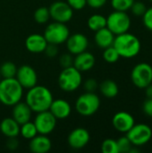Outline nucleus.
Returning <instances> with one entry per match:
<instances>
[{
  "instance_id": "1",
  "label": "nucleus",
  "mask_w": 152,
  "mask_h": 153,
  "mask_svg": "<svg viewBox=\"0 0 152 153\" xmlns=\"http://www.w3.org/2000/svg\"><path fill=\"white\" fill-rule=\"evenodd\" d=\"M53 100L50 90L42 85H35L29 89L25 97V102L31 111L36 113L48 110Z\"/></svg>"
},
{
  "instance_id": "2",
  "label": "nucleus",
  "mask_w": 152,
  "mask_h": 153,
  "mask_svg": "<svg viewBox=\"0 0 152 153\" xmlns=\"http://www.w3.org/2000/svg\"><path fill=\"white\" fill-rule=\"evenodd\" d=\"M113 46L118 52L120 57L125 58H133L136 56L142 48L140 39L128 31L116 35Z\"/></svg>"
},
{
  "instance_id": "3",
  "label": "nucleus",
  "mask_w": 152,
  "mask_h": 153,
  "mask_svg": "<svg viewBox=\"0 0 152 153\" xmlns=\"http://www.w3.org/2000/svg\"><path fill=\"white\" fill-rule=\"evenodd\" d=\"M23 88L16 78H3L0 82V102L4 106L13 107L22 100Z\"/></svg>"
},
{
  "instance_id": "4",
  "label": "nucleus",
  "mask_w": 152,
  "mask_h": 153,
  "mask_svg": "<svg viewBox=\"0 0 152 153\" xmlns=\"http://www.w3.org/2000/svg\"><path fill=\"white\" fill-rule=\"evenodd\" d=\"M82 76L81 72L77 70L73 65L66 68H63L58 76V86L60 89L66 92H72L76 91L82 84Z\"/></svg>"
},
{
  "instance_id": "5",
  "label": "nucleus",
  "mask_w": 152,
  "mask_h": 153,
  "mask_svg": "<svg viewBox=\"0 0 152 153\" xmlns=\"http://www.w3.org/2000/svg\"><path fill=\"white\" fill-rule=\"evenodd\" d=\"M100 107V100L94 92L82 94L75 101V110L82 117H90L94 115Z\"/></svg>"
},
{
  "instance_id": "6",
  "label": "nucleus",
  "mask_w": 152,
  "mask_h": 153,
  "mask_svg": "<svg viewBox=\"0 0 152 153\" xmlns=\"http://www.w3.org/2000/svg\"><path fill=\"white\" fill-rule=\"evenodd\" d=\"M131 27V19L126 12L114 11L107 17V28L115 35L127 32Z\"/></svg>"
},
{
  "instance_id": "7",
  "label": "nucleus",
  "mask_w": 152,
  "mask_h": 153,
  "mask_svg": "<svg viewBox=\"0 0 152 153\" xmlns=\"http://www.w3.org/2000/svg\"><path fill=\"white\" fill-rule=\"evenodd\" d=\"M43 35L47 43L56 44L58 46L66 41L70 36V30L65 23L54 22L47 26Z\"/></svg>"
},
{
  "instance_id": "8",
  "label": "nucleus",
  "mask_w": 152,
  "mask_h": 153,
  "mask_svg": "<svg viewBox=\"0 0 152 153\" xmlns=\"http://www.w3.org/2000/svg\"><path fill=\"white\" fill-rule=\"evenodd\" d=\"M131 80L140 89H145L152 83V66L148 63L137 64L132 70Z\"/></svg>"
},
{
  "instance_id": "9",
  "label": "nucleus",
  "mask_w": 152,
  "mask_h": 153,
  "mask_svg": "<svg viewBox=\"0 0 152 153\" xmlns=\"http://www.w3.org/2000/svg\"><path fill=\"white\" fill-rule=\"evenodd\" d=\"M126 136L133 145L142 146L151 141L152 129L146 124H134V126L126 133Z\"/></svg>"
},
{
  "instance_id": "10",
  "label": "nucleus",
  "mask_w": 152,
  "mask_h": 153,
  "mask_svg": "<svg viewBox=\"0 0 152 153\" xmlns=\"http://www.w3.org/2000/svg\"><path fill=\"white\" fill-rule=\"evenodd\" d=\"M50 18H52L55 22L66 23L73 18V10L67 4V2L64 1H56L49 7Z\"/></svg>"
},
{
  "instance_id": "11",
  "label": "nucleus",
  "mask_w": 152,
  "mask_h": 153,
  "mask_svg": "<svg viewBox=\"0 0 152 153\" xmlns=\"http://www.w3.org/2000/svg\"><path fill=\"white\" fill-rule=\"evenodd\" d=\"M57 119L52 115L49 110L38 113L34 119V125L37 128L38 134L47 135L51 134L56 128Z\"/></svg>"
},
{
  "instance_id": "12",
  "label": "nucleus",
  "mask_w": 152,
  "mask_h": 153,
  "mask_svg": "<svg viewBox=\"0 0 152 153\" xmlns=\"http://www.w3.org/2000/svg\"><path fill=\"white\" fill-rule=\"evenodd\" d=\"M15 78L23 89H28V90L37 85V82H38V76L36 71L34 70L33 67L28 65H23L19 68H17Z\"/></svg>"
},
{
  "instance_id": "13",
  "label": "nucleus",
  "mask_w": 152,
  "mask_h": 153,
  "mask_svg": "<svg viewBox=\"0 0 152 153\" xmlns=\"http://www.w3.org/2000/svg\"><path fill=\"white\" fill-rule=\"evenodd\" d=\"M90 135L87 129L78 127L73 129L68 135V144L74 150H81L84 148L90 142Z\"/></svg>"
},
{
  "instance_id": "14",
  "label": "nucleus",
  "mask_w": 152,
  "mask_h": 153,
  "mask_svg": "<svg viewBox=\"0 0 152 153\" xmlns=\"http://www.w3.org/2000/svg\"><path fill=\"white\" fill-rule=\"evenodd\" d=\"M65 42L69 53L75 56L86 51L89 46L88 38L82 33H74L69 36Z\"/></svg>"
},
{
  "instance_id": "15",
  "label": "nucleus",
  "mask_w": 152,
  "mask_h": 153,
  "mask_svg": "<svg viewBox=\"0 0 152 153\" xmlns=\"http://www.w3.org/2000/svg\"><path fill=\"white\" fill-rule=\"evenodd\" d=\"M135 124L133 117L125 112V111H120L115 114V116L112 118V125L114 128L123 134H126Z\"/></svg>"
},
{
  "instance_id": "16",
  "label": "nucleus",
  "mask_w": 152,
  "mask_h": 153,
  "mask_svg": "<svg viewBox=\"0 0 152 153\" xmlns=\"http://www.w3.org/2000/svg\"><path fill=\"white\" fill-rule=\"evenodd\" d=\"M48 110L57 120H62L67 118L71 115L72 108L67 100L63 99H58V100H53Z\"/></svg>"
},
{
  "instance_id": "17",
  "label": "nucleus",
  "mask_w": 152,
  "mask_h": 153,
  "mask_svg": "<svg viewBox=\"0 0 152 153\" xmlns=\"http://www.w3.org/2000/svg\"><path fill=\"white\" fill-rule=\"evenodd\" d=\"M47 45V41L45 39L44 35L41 34H30L27 37L25 40V47L27 50L33 54H39L44 52L46 47Z\"/></svg>"
},
{
  "instance_id": "18",
  "label": "nucleus",
  "mask_w": 152,
  "mask_h": 153,
  "mask_svg": "<svg viewBox=\"0 0 152 153\" xmlns=\"http://www.w3.org/2000/svg\"><path fill=\"white\" fill-rule=\"evenodd\" d=\"M96 58L95 56L87 51H83L78 55H76L75 58H73V66L82 72H86L92 69L95 65Z\"/></svg>"
},
{
  "instance_id": "19",
  "label": "nucleus",
  "mask_w": 152,
  "mask_h": 153,
  "mask_svg": "<svg viewBox=\"0 0 152 153\" xmlns=\"http://www.w3.org/2000/svg\"><path fill=\"white\" fill-rule=\"evenodd\" d=\"M51 141L45 134H37L30 140L29 143V149L33 153H47L51 150Z\"/></svg>"
},
{
  "instance_id": "20",
  "label": "nucleus",
  "mask_w": 152,
  "mask_h": 153,
  "mask_svg": "<svg viewBox=\"0 0 152 153\" xmlns=\"http://www.w3.org/2000/svg\"><path fill=\"white\" fill-rule=\"evenodd\" d=\"M12 117L21 126L30 120L31 117V109L27 105L26 102H18L13 106Z\"/></svg>"
},
{
  "instance_id": "21",
  "label": "nucleus",
  "mask_w": 152,
  "mask_h": 153,
  "mask_svg": "<svg viewBox=\"0 0 152 153\" xmlns=\"http://www.w3.org/2000/svg\"><path fill=\"white\" fill-rule=\"evenodd\" d=\"M94 39L99 48L105 49L110 46H113L115 34L108 28L105 27L95 31Z\"/></svg>"
},
{
  "instance_id": "22",
  "label": "nucleus",
  "mask_w": 152,
  "mask_h": 153,
  "mask_svg": "<svg viewBox=\"0 0 152 153\" xmlns=\"http://www.w3.org/2000/svg\"><path fill=\"white\" fill-rule=\"evenodd\" d=\"M0 131L7 138L17 137L20 134V125L13 117H6L0 123Z\"/></svg>"
},
{
  "instance_id": "23",
  "label": "nucleus",
  "mask_w": 152,
  "mask_h": 153,
  "mask_svg": "<svg viewBox=\"0 0 152 153\" xmlns=\"http://www.w3.org/2000/svg\"><path fill=\"white\" fill-rule=\"evenodd\" d=\"M99 91L101 94L108 99H113L116 97L119 92L118 85L113 80L103 81L99 85Z\"/></svg>"
},
{
  "instance_id": "24",
  "label": "nucleus",
  "mask_w": 152,
  "mask_h": 153,
  "mask_svg": "<svg viewBox=\"0 0 152 153\" xmlns=\"http://www.w3.org/2000/svg\"><path fill=\"white\" fill-rule=\"evenodd\" d=\"M87 25L90 30L93 31H97L102 28L107 27V17L102 14L95 13L89 17L87 21Z\"/></svg>"
},
{
  "instance_id": "25",
  "label": "nucleus",
  "mask_w": 152,
  "mask_h": 153,
  "mask_svg": "<svg viewBox=\"0 0 152 153\" xmlns=\"http://www.w3.org/2000/svg\"><path fill=\"white\" fill-rule=\"evenodd\" d=\"M20 134L27 140H30L38 134L37 128L34 123L28 121L20 126Z\"/></svg>"
},
{
  "instance_id": "26",
  "label": "nucleus",
  "mask_w": 152,
  "mask_h": 153,
  "mask_svg": "<svg viewBox=\"0 0 152 153\" xmlns=\"http://www.w3.org/2000/svg\"><path fill=\"white\" fill-rule=\"evenodd\" d=\"M17 67L13 62H4L0 67V74L3 78H14L16 75Z\"/></svg>"
},
{
  "instance_id": "27",
  "label": "nucleus",
  "mask_w": 152,
  "mask_h": 153,
  "mask_svg": "<svg viewBox=\"0 0 152 153\" xmlns=\"http://www.w3.org/2000/svg\"><path fill=\"white\" fill-rule=\"evenodd\" d=\"M33 17H34L35 22L39 24H44V23L47 22L48 20L50 19V13H49L48 8L45 7V6L39 7L34 12Z\"/></svg>"
},
{
  "instance_id": "28",
  "label": "nucleus",
  "mask_w": 152,
  "mask_h": 153,
  "mask_svg": "<svg viewBox=\"0 0 152 153\" xmlns=\"http://www.w3.org/2000/svg\"><path fill=\"white\" fill-rule=\"evenodd\" d=\"M103 58L106 62L109 64H114L118 61V59L120 58V56L118 52L116 51V49L114 48V46H110L104 49Z\"/></svg>"
},
{
  "instance_id": "29",
  "label": "nucleus",
  "mask_w": 152,
  "mask_h": 153,
  "mask_svg": "<svg viewBox=\"0 0 152 153\" xmlns=\"http://www.w3.org/2000/svg\"><path fill=\"white\" fill-rule=\"evenodd\" d=\"M135 0H111V5L116 11L126 12L131 9Z\"/></svg>"
},
{
  "instance_id": "30",
  "label": "nucleus",
  "mask_w": 152,
  "mask_h": 153,
  "mask_svg": "<svg viewBox=\"0 0 152 153\" xmlns=\"http://www.w3.org/2000/svg\"><path fill=\"white\" fill-rule=\"evenodd\" d=\"M117 148H118V153H129L131 149L133 147L130 140L127 138V136H122L117 141Z\"/></svg>"
},
{
  "instance_id": "31",
  "label": "nucleus",
  "mask_w": 152,
  "mask_h": 153,
  "mask_svg": "<svg viewBox=\"0 0 152 153\" xmlns=\"http://www.w3.org/2000/svg\"><path fill=\"white\" fill-rule=\"evenodd\" d=\"M101 152L103 153H118L117 143L116 140L106 139L101 144Z\"/></svg>"
},
{
  "instance_id": "32",
  "label": "nucleus",
  "mask_w": 152,
  "mask_h": 153,
  "mask_svg": "<svg viewBox=\"0 0 152 153\" xmlns=\"http://www.w3.org/2000/svg\"><path fill=\"white\" fill-rule=\"evenodd\" d=\"M130 10L135 16H142L147 10V6L143 2L134 1Z\"/></svg>"
},
{
  "instance_id": "33",
  "label": "nucleus",
  "mask_w": 152,
  "mask_h": 153,
  "mask_svg": "<svg viewBox=\"0 0 152 153\" xmlns=\"http://www.w3.org/2000/svg\"><path fill=\"white\" fill-rule=\"evenodd\" d=\"M59 63H60V65L63 68L73 66V58L72 56V54H68V53L63 54L60 56V58H59Z\"/></svg>"
},
{
  "instance_id": "34",
  "label": "nucleus",
  "mask_w": 152,
  "mask_h": 153,
  "mask_svg": "<svg viewBox=\"0 0 152 153\" xmlns=\"http://www.w3.org/2000/svg\"><path fill=\"white\" fill-rule=\"evenodd\" d=\"M142 22L144 26L152 31V7L147 8L145 13L142 15Z\"/></svg>"
},
{
  "instance_id": "35",
  "label": "nucleus",
  "mask_w": 152,
  "mask_h": 153,
  "mask_svg": "<svg viewBox=\"0 0 152 153\" xmlns=\"http://www.w3.org/2000/svg\"><path fill=\"white\" fill-rule=\"evenodd\" d=\"M59 48L57 47V45L56 44H51V43H47L44 52L45 54L48 56V57H55L57 54H58Z\"/></svg>"
},
{
  "instance_id": "36",
  "label": "nucleus",
  "mask_w": 152,
  "mask_h": 153,
  "mask_svg": "<svg viewBox=\"0 0 152 153\" xmlns=\"http://www.w3.org/2000/svg\"><path fill=\"white\" fill-rule=\"evenodd\" d=\"M73 10H82L87 4V0H66Z\"/></svg>"
},
{
  "instance_id": "37",
  "label": "nucleus",
  "mask_w": 152,
  "mask_h": 153,
  "mask_svg": "<svg viewBox=\"0 0 152 153\" xmlns=\"http://www.w3.org/2000/svg\"><path fill=\"white\" fill-rule=\"evenodd\" d=\"M84 90L88 92H94L98 89V82L95 79H88L83 84Z\"/></svg>"
},
{
  "instance_id": "38",
  "label": "nucleus",
  "mask_w": 152,
  "mask_h": 153,
  "mask_svg": "<svg viewBox=\"0 0 152 153\" xmlns=\"http://www.w3.org/2000/svg\"><path fill=\"white\" fill-rule=\"evenodd\" d=\"M108 0H87V4L94 9H99L103 7L107 4Z\"/></svg>"
},
{
  "instance_id": "39",
  "label": "nucleus",
  "mask_w": 152,
  "mask_h": 153,
  "mask_svg": "<svg viewBox=\"0 0 152 153\" xmlns=\"http://www.w3.org/2000/svg\"><path fill=\"white\" fill-rule=\"evenodd\" d=\"M142 109H143V112L145 113V115L152 117V99H147L144 101Z\"/></svg>"
},
{
  "instance_id": "40",
  "label": "nucleus",
  "mask_w": 152,
  "mask_h": 153,
  "mask_svg": "<svg viewBox=\"0 0 152 153\" xmlns=\"http://www.w3.org/2000/svg\"><path fill=\"white\" fill-rule=\"evenodd\" d=\"M19 146V142L16 139V137H10L8 138L7 142H6V147L11 150V151H14L18 148Z\"/></svg>"
},
{
  "instance_id": "41",
  "label": "nucleus",
  "mask_w": 152,
  "mask_h": 153,
  "mask_svg": "<svg viewBox=\"0 0 152 153\" xmlns=\"http://www.w3.org/2000/svg\"><path fill=\"white\" fill-rule=\"evenodd\" d=\"M144 90H145V94L147 96V99H152V83L148 85Z\"/></svg>"
},
{
  "instance_id": "42",
  "label": "nucleus",
  "mask_w": 152,
  "mask_h": 153,
  "mask_svg": "<svg viewBox=\"0 0 152 153\" xmlns=\"http://www.w3.org/2000/svg\"><path fill=\"white\" fill-rule=\"evenodd\" d=\"M150 1H151V2H152V0H150Z\"/></svg>"
},
{
  "instance_id": "43",
  "label": "nucleus",
  "mask_w": 152,
  "mask_h": 153,
  "mask_svg": "<svg viewBox=\"0 0 152 153\" xmlns=\"http://www.w3.org/2000/svg\"><path fill=\"white\" fill-rule=\"evenodd\" d=\"M0 82H1V78H0Z\"/></svg>"
}]
</instances>
